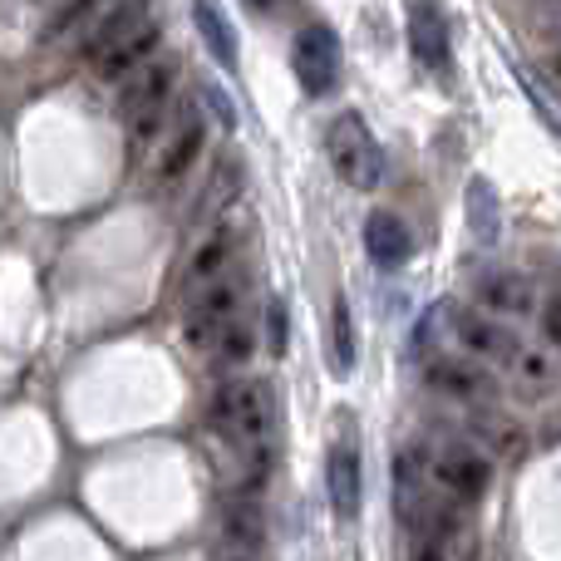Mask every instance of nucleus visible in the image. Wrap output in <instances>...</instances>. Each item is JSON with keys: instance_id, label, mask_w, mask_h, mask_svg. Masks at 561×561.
<instances>
[{"instance_id": "1", "label": "nucleus", "mask_w": 561, "mask_h": 561, "mask_svg": "<svg viewBox=\"0 0 561 561\" xmlns=\"http://www.w3.org/2000/svg\"><path fill=\"white\" fill-rule=\"evenodd\" d=\"M207 428H213L222 444L237 448H272L276 434V394L266 379H227L213 389L207 399Z\"/></svg>"}, {"instance_id": "2", "label": "nucleus", "mask_w": 561, "mask_h": 561, "mask_svg": "<svg viewBox=\"0 0 561 561\" xmlns=\"http://www.w3.org/2000/svg\"><path fill=\"white\" fill-rule=\"evenodd\" d=\"M158 49V20L144 5H118L104 15V25L89 35L84 59L94 79H128L153 59Z\"/></svg>"}, {"instance_id": "3", "label": "nucleus", "mask_w": 561, "mask_h": 561, "mask_svg": "<svg viewBox=\"0 0 561 561\" xmlns=\"http://www.w3.org/2000/svg\"><path fill=\"white\" fill-rule=\"evenodd\" d=\"M178 75H183V59L178 55H153L138 75H128L124 94H118V118H124L134 148L148 144V138L168 124V104H173Z\"/></svg>"}, {"instance_id": "4", "label": "nucleus", "mask_w": 561, "mask_h": 561, "mask_svg": "<svg viewBox=\"0 0 561 561\" xmlns=\"http://www.w3.org/2000/svg\"><path fill=\"white\" fill-rule=\"evenodd\" d=\"M424 330H444V340H448L444 355H454L458 350V355L473 359V365L507 369L513 365V355L523 350V340H517L503 320H488L483 310H468V306H438L434 316L424 320Z\"/></svg>"}, {"instance_id": "5", "label": "nucleus", "mask_w": 561, "mask_h": 561, "mask_svg": "<svg viewBox=\"0 0 561 561\" xmlns=\"http://www.w3.org/2000/svg\"><path fill=\"white\" fill-rule=\"evenodd\" d=\"M252 316V280H247L242 266H232L227 276H217L207 290H197L193 300H187V316H183V340L193 350H213V340L222 335L227 325H237V320Z\"/></svg>"}, {"instance_id": "6", "label": "nucleus", "mask_w": 561, "mask_h": 561, "mask_svg": "<svg viewBox=\"0 0 561 561\" xmlns=\"http://www.w3.org/2000/svg\"><path fill=\"white\" fill-rule=\"evenodd\" d=\"M325 153H330V168L340 173V183L355 187V193H375L379 178H385V153H379L375 134L365 128L359 114H340L325 128Z\"/></svg>"}, {"instance_id": "7", "label": "nucleus", "mask_w": 561, "mask_h": 561, "mask_svg": "<svg viewBox=\"0 0 561 561\" xmlns=\"http://www.w3.org/2000/svg\"><path fill=\"white\" fill-rule=\"evenodd\" d=\"M340 35L330 25H306L296 30V45H290V65H296V79L306 94H330V89L340 84Z\"/></svg>"}, {"instance_id": "8", "label": "nucleus", "mask_w": 561, "mask_h": 561, "mask_svg": "<svg viewBox=\"0 0 561 561\" xmlns=\"http://www.w3.org/2000/svg\"><path fill=\"white\" fill-rule=\"evenodd\" d=\"M428 473H434V483L444 488L448 497H458V503H478V497L488 493L493 463H488V454H478L473 444H438Z\"/></svg>"}, {"instance_id": "9", "label": "nucleus", "mask_w": 561, "mask_h": 561, "mask_svg": "<svg viewBox=\"0 0 561 561\" xmlns=\"http://www.w3.org/2000/svg\"><path fill=\"white\" fill-rule=\"evenodd\" d=\"M473 296H478V310H483L488 320H527L537 306H542L533 276L513 272V266H493V272H483L478 286H473Z\"/></svg>"}, {"instance_id": "10", "label": "nucleus", "mask_w": 561, "mask_h": 561, "mask_svg": "<svg viewBox=\"0 0 561 561\" xmlns=\"http://www.w3.org/2000/svg\"><path fill=\"white\" fill-rule=\"evenodd\" d=\"M266 517L256 497H232L222 513V537L213 547V561H262Z\"/></svg>"}, {"instance_id": "11", "label": "nucleus", "mask_w": 561, "mask_h": 561, "mask_svg": "<svg viewBox=\"0 0 561 561\" xmlns=\"http://www.w3.org/2000/svg\"><path fill=\"white\" fill-rule=\"evenodd\" d=\"M203 148H207V124H203V114H178V124L168 128L163 148L153 153V183H158V187L183 183V178L193 173V163L203 158Z\"/></svg>"}, {"instance_id": "12", "label": "nucleus", "mask_w": 561, "mask_h": 561, "mask_svg": "<svg viewBox=\"0 0 561 561\" xmlns=\"http://www.w3.org/2000/svg\"><path fill=\"white\" fill-rule=\"evenodd\" d=\"M424 375L438 394L458 399V404H488V399L497 394L493 375H488L483 365H473V359H463V355H434Z\"/></svg>"}, {"instance_id": "13", "label": "nucleus", "mask_w": 561, "mask_h": 561, "mask_svg": "<svg viewBox=\"0 0 561 561\" xmlns=\"http://www.w3.org/2000/svg\"><path fill=\"white\" fill-rule=\"evenodd\" d=\"M237 227H213V232L203 237V242L193 247V256H187V266H183V296L193 300L197 290H207L217 276H227L237 266Z\"/></svg>"}, {"instance_id": "14", "label": "nucleus", "mask_w": 561, "mask_h": 561, "mask_svg": "<svg viewBox=\"0 0 561 561\" xmlns=\"http://www.w3.org/2000/svg\"><path fill=\"white\" fill-rule=\"evenodd\" d=\"M409 49H414V59L424 69H434V75H448V65H454V45H448V20L438 5H414L409 10Z\"/></svg>"}, {"instance_id": "15", "label": "nucleus", "mask_w": 561, "mask_h": 561, "mask_svg": "<svg viewBox=\"0 0 561 561\" xmlns=\"http://www.w3.org/2000/svg\"><path fill=\"white\" fill-rule=\"evenodd\" d=\"M325 493H330L335 517L355 523L365 488H359V454H355V444H350V438L340 448H330V458H325Z\"/></svg>"}, {"instance_id": "16", "label": "nucleus", "mask_w": 561, "mask_h": 561, "mask_svg": "<svg viewBox=\"0 0 561 561\" xmlns=\"http://www.w3.org/2000/svg\"><path fill=\"white\" fill-rule=\"evenodd\" d=\"M365 252H369V262H375L379 272H399V266L409 262V252H414V237H409L404 217L369 213V222H365Z\"/></svg>"}, {"instance_id": "17", "label": "nucleus", "mask_w": 561, "mask_h": 561, "mask_svg": "<svg viewBox=\"0 0 561 561\" xmlns=\"http://www.w3.org/2000/svg\"><path fill=\"white\" fill-rule=\"evenodd\" d=\"M463 207H468V232H473V242L497 247V237H503V203H497L488 178H473V183H468Z\"/></svg>"}, {"instance_id": "18", "label": "nucleus", "mask_w": 561, "mask_h": 561, "mask_svg": "<svg viewBox=\"0 0 561 561\" xmlns=\"http://www.w3.org/2000/svg\"><path fill=\"white\" fill-rule=\"evenodd\" d=\"M507 375H513L517 385L527 389V394H547V389H552L557 379H561V365H557L552 350H537V345H527V340H523V350L513 355Z\"/></svg>"}, {"instance_id": "19", "label": "nucleus", "mask_w": 561, "mask_h": 561, "mask_svg": "<svg viewBox=\"0 0 561 561\" xmlns=\"http://www.w3.org/2000/svg\"><path fill=\"white\" fill-rule=\"evenodd\" d=\"M330 369H335L340 379L355 369V316H350L345 296L330 300Z\"/></svg>"}, {"instance_id": "20", "label": "nucleus", "mask_w": 561, "mask_h": 561, "mask_svg": "<svg viewBox=\"0 0 561 561\" xmlns=\"http://www.w3.org/2000/svg\"><path fill=\"white\" fill-rule=\"evenodd\" d=\"M193 20H197V30H203L207 49L217 55V65H222V69H237V39H232V20H227V10L197 5Z\"/></svg>"}, {"instance_id": "21", "label": "nucleus", "mask_w": 561, "mask_h": 561, "mask_svg": "<svg viewBox=\"0 0 561 561\" xmlns=\"http://www.w3.org/2000/svg\"><path fill=\"white\" fill-rule=\"evenodd\" d=\"M207 355L217 359L222 369H237V365H247V359L256 355V320L247 316V320H237V325H227L222 335L213 340V350Z\"/></svg>"}, {"instance_id": "22", "label": "nucleus", "mask_w": 561, "mask_h": 561, "mask_svg": "<svg viewBox=\"0 0 561 561\" xmlns=\"http://www.w3.org/2000/svg\"><path fill=\"white\" fill-rule=\"evenodd\" d=\"M414 458L409 454H399V463H394V503H399V517H414V507H419V473H414Z\"/></svg>"}, {"instance_id": "23", "label": "nucleus", "mask_w": 561, "mask_h": 561, "mask_svg": "<svg viewBox=\"0 0 561 561\" xmlns=\"http://www.w3.org/2000/svg\"><path fill=\"white\" fill-rule=\"evenodd\" d=\"M197 94H203V104L213 108V118H217V124H222L227 134H232V128H237V108H232V99H227L217 84H203V89H197Z\"/></svg>"}, {"instance_id": "24", "label": "nucleus", "mask_w": 561, "mask_h": 561, "mask_svg": "<svg viewBox=\"0 0 561 561\" xmlns=\"http://www.w3.org/2000/svg\"><path fill=\"white\" fill-rule=\"evenodd\" d=\"M266 340H272V355H286V306L280 300L266 306Z\"/></svg>"}, {"instance_id": "25", "label": "nucleus", "mask_w": 561, "mask_h": 561, "mask_svg": "<svg viewBox=\"0 0 561 561\" xmlns=\"http://www.w3.org/2000/svg\"><path fill=\"white\" fill-rule=\"evenodd\" d=\"M542 335H547V345L561 355V296H552L542 306Z\"/></svg>"}, {"instance_id": "26", "label": "nucleus", "mask_w": 561, "mask_h": 561, "mask_svg": "<svg viewBox=\"0 0 561 561\" xmlns=\"http://www.w3.org/2000/svg\"><path fill=\"white\" fill-rule=\"evenodd\" d=\"M547 69H552V79L561 84V45H552V55H547Z\"/></svg>"}, {"instance_id": "27", "label": "nucleus", "mask_w": 561, "mask_h": 561, "mask_svg": "<svg viewBox=\"0 0 561 561\" xmlns=\"http://www.w3.org/2000/svg\"><path fill=\"white\" fill-rule=\"evenodd\" d=\"M419 561H444V557H438V552H424V557H419Z\"/></svg>"}]
</instances>
